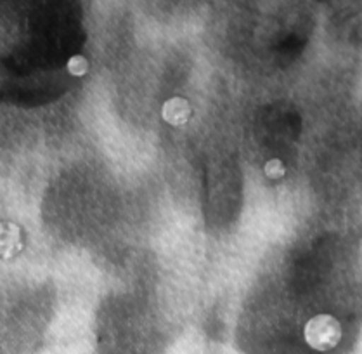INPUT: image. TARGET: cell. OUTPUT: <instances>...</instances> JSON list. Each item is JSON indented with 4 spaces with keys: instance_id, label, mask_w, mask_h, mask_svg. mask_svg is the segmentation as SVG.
<instances>
[{
    "instance_id": "cell-4",
    "label": "cell",
    "mask_w": 362,
    "mask_h": 354,
    "mask_svg": "<svg viewBox=\"0 0 362 354\" xmlns=\"http://www.w3.org/2000/svg\"><path fill=\"white\" fill-rule=\"evenodd\" d=\"M264 174L269 179H281V177L286 174V167H284V164L279 159H271L264 165Z\"/></svg>"
},
{
    "instance_id": "cell-2",
    "label": "cell",
    "mask_w": 362,
    "mask_h": 354,
    "mask_svg": "<svg viewBox=\"0 0 362 354\" xmlns=\"http://www.w3.org/2000/svg\"><path fill=\"white\" fill-rule=\"evenodd\" d=\"M161 118H163L168 125H173V127L186 125L191 118L189 101L184 98L168 99V101L163 103V108H161Z\"/></svg>"
},
{
    "instance_id": "cell-1",
    "label": "cell",
    "mask_w": 362,
    "mask_h": 354,
    "mask_svg": "<svg viewBox=\"0 0 362 354\" xmlns=\"http://www.w3.org/2000/svg\"><path fill=\"white\" fill-rule=\"evenodd\" d=\"M341 337H344L341 323L328 313L315 314L303 326L305 344L317 353L333 351L341 342Z\"/></svg>"
},
{
    "instance_id": "cell-3",
    "label": "cell",
    "mask_w": 362,
    "mask_h": 354,
    "mask_svg": "<svg viewBox=\"0 0 362 354\" xmlns=\"http://www.w3.org/2000/svg\"><path fill=\"white\" fill-rule=\"evenodd\" d=\"M66 67H68L69 75H73V76H76V79H80V76L87 75L88 61H87V57L82 56V54H76V56L69 57Z\"/></svg>"
}]
</instances>
